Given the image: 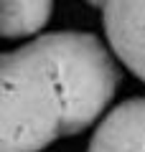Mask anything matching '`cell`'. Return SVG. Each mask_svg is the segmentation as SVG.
I'll use <instances>...</instances> for the list:
<instances>
[{
  "mask_svg": "<svg viewBox=\"0 0 145 152\" xmlns=\"http://www.w3.org/2000/svg\"><path fill=\"white\" fill-rule=\"evenodd\" d=\"M87 3H89L92 8H99V10H102V8H104V0H87Z\"/></svg>",
  "mask_w": 145,
  "mask_h": 152,
  "instance_id": "5",
  "label": "cell"
},
{
  "mask_svg": "<svg viewBox=\"0 0 145 152\" xmlns=\"http://www.w3.org/2000/svg\"><path fill=\"white\" fill-rule=\"evenodd\" d=\"M87 152H145V96H132L104 114Z\"/></svg>",
  "mask_w": 145,
  "mask_h": 152,
  "instance_id": "3",
  "label": "cell"
},
{
  "mask_svg": "<svg viewBox=\"0 0 145 152\" xmlns=\"http://www.w3.org/2000/svg\"><path fill=\"white\" fill-rule=\"evenodd\" d=\"M54 0H0V33L5 41L36 36L51 20Z\"/></svg>",
  "mask_w": 145,
  "mask_h": 152,
  "instance_id": "4",
  "label": "cell"
},
{
  "mask_svg": "<svg viewBox=\"0 0 145 152\" xmlns=\"http://www.w3.org/2000/svg\"><path fill=\"white\" fill-rule=\"evenodd\" d=\"M109 48L81 31H54L0 58V152H41L92 127L117 91Z\"/></svg>",
  "mask_w": 145,
  "mask_h": 152,
  "instance_id": "1",
  "label": "cell"
},
{
  "mask_svg": "<svg viewBox=\"0 0 145 152\" xmlns=\"http://www.w3.org/2000/svg\"><path fill=\"white\" fill-rule=\"evenodd\" d=\"M102 20L112 53L145 84V0H104Z\"/></svg>",
  "mask_w": 145,
  "mask_h": 152,
  "instance_id": "2",
  "label": "cell"
}]
</instances>
